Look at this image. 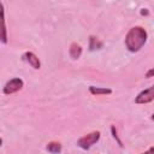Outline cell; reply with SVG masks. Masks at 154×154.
Masks as SVG:
<instances>
[{
    "label": "cell",
    "mask_w": 154,
    "mask_h": 154,
    "mask_svg": "<svg viewBox=\"0 0 154 154\" xmlns=\"http://www.w3.org/2000/svg\"><path fill=\"white\" fill-rule=\"evenodd\" d=\"M148 13H149V12H148L147 8H142V10H141V14H142V16H147Z\"/></svg>",
    "instance_id": "4fadbf2b"
},
{
    "label": "cell",
    "mask_w": 154,
    "mask_h": 154,
    "mask_svg": "<svg viewBox=\"0 0 154 154\" xmlns=\"http://www.w3.org/2000/svg\"><path fill=\"white\" fill-rule=\"evenodd\" d=\"M103 47V43L95 36H90L89 37V49L90 51H96V49H101Z\"/></svg>",
    "instance_id": "ba28073f"
},
{
    "label": "cell",
    "mask_w": 154,
    "mask_h": 154,
    "mask_svg": "<svg viewBox=\"0 0 154 154\" xmlns=\"http://www.w3.org/2000/svg\"><path fill=\"white\" fill-rule=\"evenodd\" d=\"M146 77L147 78H150V77H154V67L149 69L147 72H146Z\"/></svg>",
    "instance_id": "7c38bea8"
},
{
    "label": "cell",
    "mask_w": 154,
    "mask_h": 154,
    "mask_svg": "<svg viewBox=\"0 0 154 154\" xmlns=\"http://www.w3.org/2000/svg\"><path fill=\"white\" fill-rule=\"evenodd\" d=\"M23 85H24L23 79L19 78V77H16V78L10 79V81L5 84L2 91H4V94H6V95H11V94H14V93L19 91V90L23 88Z\"/></svg>",
    "instance_id": "3957f363"
},
{
    "label": "cell",
    "mask_w": 154,
    "mask_h": 154,
    "mask_svg": "<svg viewBox=\"0 0 154 154\" xmlns=\"http://www.w3.org/2000/svg\"><path fill=\"white\" fill-rule=\"evenodd\" d=\"M154 100V84L144 90H142L137 96L135 97V103L137 105H146Z\"/></svg>",
    "instance_id": "277c9868"
},
{
    "label": "cell",
    "mask_w": 154,
    "mask_h": 154,
    "mask_svg": "<svg viewBox=\"0 0 154 154\" xmlns=\"http://www.w3.org/2000/svg\"><path fill=\"white\" fill-rule=\"evenodd\" d=\"M147 38H148V34L144 28L132 26L125 36V47L128 48L129 52L136 53L146 45Z\"/></svg>",
    "instance_id": "6da1fadb"
},
{
    "label": "cell",
    "mask_w": 154,
    "mask_h": 154,
    "mask_svg": "<svg viewBox=\"0 0 154 154\" xmlns=\"http://www.w3.org/2000/svg\"><path fill=\"white\" fill-rule=\"evenodd\" d=\"M150 119H152V120H154V113L152 114V117H150Z\"/></svg>",
    "instance_id": "9a60e30c"
},
{
    "label": "cell",
    "mask_w": 154,
    "mask_h": 154,
    "mask_svg": "<svg viewBox=\"0 0 154 154\" xmlns=\"http://www.w3.org/2000/svg\"><path fill=\"white\" fill-rule=\"evenodd\" d=\"M89 93L91 95H109L112 94V89L109 88H105V87H95V85H90L89 87Z\"/></svg>",
    "instance_id": "8992f818"
},
{
    "label": "cell",
    "mask_w": 154,
    "mask_h": 154,
    "mask_svg": "<svg viewBox=\"0 0 154 154\" xmlns=\"http://www.w3.org/2000/svg\"><path fill=\"white\" fill-rule=\"evenodd\" d=\"M100 136H101L100 131H91V132H89V134H87V135L79 137V138L77 140V146H78L79 148L84 149V150H88V149H90L95 143L99 142Z\"/></svg>",
    "instance_id": "7a4b0ae2"
},
{
    "label": "cell",
    "mask_w": 154,
    "mask_h": 154,
    "mask_svg": "<svg viewBox=\"0 0 154 154\" xmlns=\"http://www.w3.org/2000/svg\"><path fill=\"white\" fill-rule=\"evenodd\" d=\"M61 149H63L61 144L59 142H55V141H52L46 146V150L49 153H60Z\"/></svg>",
    "instance_id": "9c48e42d"
},
{
    "label": "cell",
    "mask_w": 154,
    "mask_h": 154,
    "mask_svg": "<svg viewBox=\"0 0 154 154\" xmlns=\"http://www.w3.org/2000/svg\"><path fill=\"white\" fill-rule=\"evenodd\" d=\"M2 43L7 42V34H6V20H5V11H4V6H2V37H1Z\"/></svg>",
    "instance_id": "30bf717a"
},
{
    "label": "cell",
    "mask_w": 154,
    "mask_h": 154,
    "mask_svg": "<svg viewBox=\"0 0 154 154\" xmlns=\"http://www.w3.org/2000/svg\"><path fill=\"white\" fill-rule=\"evenodd\" d=\"M147 153H154V147H150V148L147 150Z\"/></svg>",
    "instance_id": "5bb4252c"
},
{
    "label": "cell",
    "mask_w": 154,
    "mask_h": 154,
    "mask_svg": "<svg viewBox=\"0 0 154 154\" xmlns=\"http://www.w3.org/2000/svg\"><path fill=\"white\" fill-rule=\"evenodd\" d=\"M69 54H70V57H71L73 60L78 59V58L81 57V54H82V47H81L78 43H76V42L71 43V46H70V48H69Z\"/></svg>",
    "instance_id": "52a82bcc"
},
{
    "label": "cell",
    "mask_w": 154,
    "mask_h": 154,
    "mask_svg": "<svg viewBox=\"0 0 154 154\" xmlns=\"http://www.w3.org/2000/svg\"><path fill=\"white\" fill-rule=\"evenodd\" d=\"M111 134H112L113 138L117 141L118 146H119L120 148H123V142L120 141V138H119V136H118V132H117V129H116V126H114V125H112V126H111Z\"/></svg>",
    "instance_id": "8fae6325"
},
{
    "label": "cell",
    "mask_w": 154,
    "mask_h": 154,
    "mask_svg": "<svg viewBox=\"0 0 154 154\" xmlns=\"http://www.w3.org/2000/svg\"><path fill=\"white\" fill-rule=\"evenodd\" d=\"M22 59L24 61H26L32 69L35 70H38L41 67V63H40V59L37 58L36 54H34L32 52H25L23 55H22Z\"/></svg>",
    "instance_id": "5b68a950"
}]
</instances>
